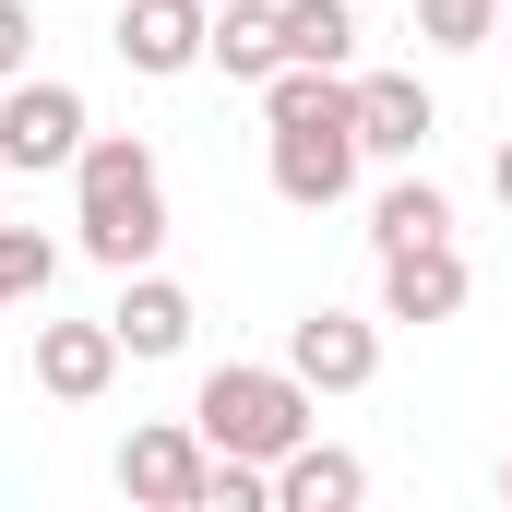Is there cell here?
I'll return each instance as SVG.
<instances>
[{"label":"cell","instance_id":"1","mask_svg":"<svg viewBox=\"0 0 512 512\" xmlns=\"http://www.w3.org/2000/svg\"><path fill=\"white\" fill-rule=\"evenodd\" d=\"M72 239L108 274H143L167 251V167H155L143 131H84V155H72Z\"/></svg>","mask_w":512,"mask_h":512},{"label":"cell","instance_id":"2","mask_svg":"<svg viewBox=\"0 0 512 512\" xmlns=\"http://www.w3.org/2000/svg\"><path fill=\"white\" fill-rule=\"evenodd\" d=\"M310 405H322V393L298 382V370H251V358H227V370H203V393H191V429H203L215 453L286 465V453L310 441Z\"/></svg>","mask_w":512,"mask_h":512},{"label":"cell","instance_id":"3","mask_svg":"<svg viewBox=\"0 0 512 512\" xmlns=\"http://www.w3.org/2000/svg\"><path fill=\"white\" fill-rule=\"evenodd\" d=\"M358 167H370L358 108H346V120H274V203L322 215V203H346V191H358Z\"/></svg>","mask_w":512,"mask_h":512},{"label":"cell","instance_id":"4","mask_svg":"<svg viewBox=\"0 0 512 512\" xmlns=\"http://www.w3.org/2000/svg\"><path fill=\"white\" fill-rule=\"evenodd\" d=\"M84 84H60V72H12L0 84V167H72L84 155Z\"/></svg>","mask_w":512,"mask_h":512},{"label":"cell","instance_id":"5","mask_svg":"<svg viewBox=\"0 0 512 512\" xmlns=\"http://www.w3.org/2000/svg\"><path fill=\"white\" fill-rule=\"evenodd\" d=\"M203 465H215V441H203L191 417H155V429L120 441V489L155 501V512H203Z\"/></svg>","mask_w":512,"mask_h":512},{"label":"cell","instance_id":"6","mask_svg":"<svg viewBox=\"0 0 512 512\" xmlns=\"http://www.w3.org/2000/svg\"><path fill=\"white\" fill-rule=\"evenodd\" d=\"M203 36H215V12H203V0H120V24H108V48H120L143 84L203 72Z\"/></svg>","mask_w":512,"mask_h":512},{"label":"cell","instance_id":"7","mask_svg":"<svg viewBox=\"0 0 512 512\" xmlns=\"http://www.w3.org/2000/svg\"><path fill=\"white\" fill-rule=\"evenodd\" d=\"M286 370L310 393H370L382 382V322H358V310H310L298 334H286Z\"/></svg>","mask_w":512,"mask_h":512},{"label":"cell","instance_id":"8","mask_svg":"<svg viewBox=\"0 0 512 512\" xmlns=\"http://www.w3.org/2000/svg\"><path fill=\"white\" fill-rule=\"evenodd\" d=\"M465 251L453 239H417V251H382V322H453L465 310Z\"/></svg>","mask_w":512,"mask_h":512},{"label":"cell","instance_id":"9","mask_svg":"<svg viewBox=\"0 0 512 512\" xmlns=\"http://www.w3.org/2000/svg\"><path fill=\"white\" fill-rule=\"evenodd\" d=\"M108 382H120V322H36V393L96 405Z\"/></svg>","mask_w":512,"mask_h":512},{"label":"cell","instance_id":"10","mask_svg":"<svg viewBox=\"0 0 512 512\" xmlns=\"http://www.w3.org/2000/svg\"><path fill=\"white\" fill-rule=\"evenodd\" d=\"M429 131H441V96L417 84V72H358V143L370 155H429Z\"/></svg>","mask_w":512,"mask_h":512},{"label":"cell","instance_id":"11","mask_svg":"<svg viewBox=\"0 0 512 512\" xmlns=\"http://www.w3.org/2000/svg\"><path fill=\"white\" fill-rule=\"evenodd\" d=\"M108 322H120V358H179L203 310H191V286H179V274H155V262H143V274H120V310H108Z\"/></svg>","mask_w":512,"mask_h":512},{"label":"cell","instance_id":"12","mask_svg":"<svg viewBox=\"0 0 512 512\" xmlns=\"http://www.w3.org/2000/svg\"><path fill=\"white\" fill-rule=\"evenodd\" d=\"M203 60H215L227 84H274V72H286V0H227L215 36H203Z\"/></svg>","mask_w":512,"mask_h":512},{"label":"cell","instance_id":"13","mask_svg":"<svg viewBox=\"0 0 512 512\" xmlns=\"http://www.w3.org/2000/svg\"><path fill=\"white\" fill-rule=\"evenodd\" d=\"M358 501H370V465L334 453V441H298L274 465V512H358Z\"/></svg>","mask_w":512,"mask_h":512},{"label":"cell","instance_id":"14","mask_svg":"<svg viewBox=\"0 0 512 512\" xmlns=\"http://www.w3.org/2000/svg\"><path fill=\"white\" fill-rule=\"evenodd\" d=\"M417 239H453V191L441 179H393L370 203V251H417Z\"/></svg>","mask_w":512,"mask_h":512},{"label":"cell","instance_id":"15","mask_svg":"<svg viewBox=\"0 0 512 512\" xmlns=\"http://www.w3.org/2000/svg\"><path fill=\"white\" fill-rule=\"evenodd\" d=\"M286 60L346 72V60H358V0H286Z\"/></svg>","mask_w":512,"mask_h":512},{"label":"cell","instance_id":"16","mask_svg":"<svg viewBox=\"0 0 512 512\" xmlns=\"http://www.w3.org/2000/svg\"><path fill=\"white\" fill-rule=\"evenodd\" d=\"M48 274H60V239H36V227H0V310L48 298Z\"/></svg>","mask_w":512,"mask_h":512},{"label":"cell","instance_id":"17","mask_svg":"<svg viewBox=\"0 0 512 512\" xmlns=\"http://www.w3.org/2000/svg\"><path fill=\"white\" fill-rule=\"evenodd\" d=\"M203 512H274V465L215 453V465H203Z\"/></svg>","mask_w":512,"mask_h":512},{"label":"cell","instance_id":"18","mask_svg":"<svg viewBox=\"0 0 512 512\" xmlns=\"http://www.w3.org/2000/svg\"><path fill=\"white\" fill-rule=\"evenodd\" d=\"M417 36L429 48H489L501 36V0H417Z\"/></svg>","mask_w":512,"mask_h":512},{"label":"cell","instance_id":"19","mask_svg":"<svg viewBox=\"0 0 512 512\" xmlns=\"http://www.w3.org/2000/svg\"><path fill=\"white\" fill-rule=\"evenodd\" d=\"M12 72H36V12H24V0H0V84H12Z\"/></svg>","mask_w":512,"mask_h":512},{"label":"cell","instance_id":"20","mask_svg":"<svg viewBox=\"0 0 512 512\" xmlns=\"http://www.w3.org/2000/svg\"><path fill=\"white\" fill-rule=\"evenodd\" d=\"M489 191H501V215H512V131H501V155H489Z\"/></svg>","mask_w":512,"mask_h":512},{"label":"cell","instance_id":"21","mask_svg":"<svg viewBox=\"0 0 512 512\" xmlns=\"http://www.w3.org/2000/svg\"><path fill=\"white\" fill-rule=\"evenodd\" d=\"M501 501H512V453H501Z\"/></svg>","mask_w":512,"mask_h":512},{"label":"cell","instance_id":"22","mask_svg":"<svg viewBox=\"0 0 512 512\" xmlns=\"http://www.w3.org/2000/svg\"><path fill=\"white\" fill-rule=\"evenodd\" d=\"M501 36H512V0H501Z\"/></svg>","mask_w":512,"mask_h":512},{"label":"cell","instance_id":"23","mask_svg":"<svg viewBox=\"0 0 512 512\" xmlns=\"http://www.w3.org/2000/svg\"><path fill=\"white\" fill-rule=\"evenodd\" d=\"M0 179H12V167H0Z\"/></svg>","mask_w":512,"mask_h":512}]
</instances>
